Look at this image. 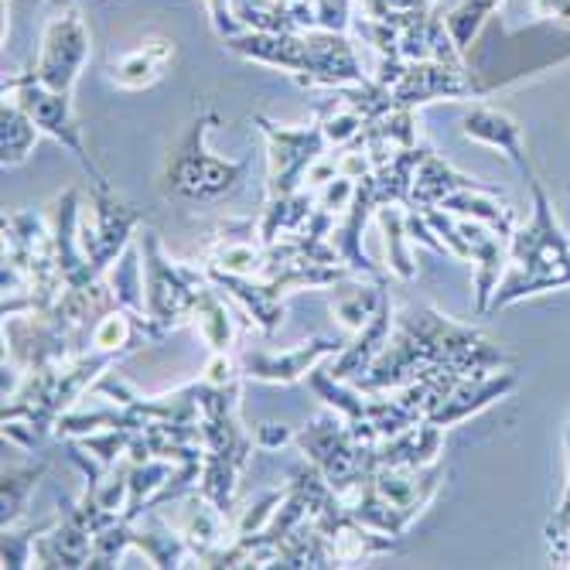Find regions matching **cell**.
I'll return each instance as SVG.
<instances>
[{"mask_svg": "<svg viewBox=\"0 0 570 570\" xmlns=\"http://www.w3.org/2000/svg\"><path fill=\"white\" fill-rule=\"evenodd\" d=\"M505 366H512V355H505L479 328L458 325L434 307H406L403 315H396V328L383 355L352 386L362 393H393L428 370L485 376Z\"/></svg>", "mask_w": 570, "mask_h": 570, "instance_id": "1", "label": "cell"}, {"mask_svg": "<svg viewBox=\"0 0 570 570\" xmlns=\"http://www.w3.org/2000/svg\"><path fill=\"white\" fill-rule=\"evenodd\" d=\"M530 191L533 219L527 226H515L509 239V274L495 287L489 311H502L543 291L570 287V236L560 229L540 178L530 181Z\"/></svg>", "mask_w": 570, "mask_h": 570, "instance_id": "2", "label": "cell"}, {"mask_svg": "<svg viewBox=\"0 0 570 570\" xmlns=\"http://www.w3.org/2000/svg\"><path fill=\"white\" fill-rule=\"evenodd\" d=\"M226 48L236 56L261 62V66H277L291 72L301 86H325V89H342V86H358L366 82L362 66L345 35L338 31H294V35H267V31H243L236 38H226Z\"/></svg>", "mask_w": 570, "mask_h": 570, "instance_id": "3", "label": "cell"}, {"mask_svg": "<svg viewBox=\"0 0 570 570\" xmlns=\"http://www.w3.org/2000/svg\"><path fill=\"white\" fill-rule=\"evenodd\" d=\"M140 256H144V291H147V318L165 335L178 325L195 322L202 301L216 291L205 271L178 264L161 249L158 233H140Z\"/></svg>", "mask_w": 570, "mask_h": 570, "instance_id": "4", "label": "cell"}, {"mask_svg": "<svg viewBox=\"0 0 570 570\" xmlns=\"http://www.w3.org/2000/svg\"><path fill=\"white\" fill-rule=\"evenodd\" d=\"M213 124H216V114L205 110L168 165V188L188 202H223L236 195L249 175V158L226 161L205 147V137H209Z\"/></svg>", "mask_w": 570, "mask_h": 570, "instance_id": "5", "label": "cell"}, {"mask_svg": "<svg viewBox=\"0 0 570 570\" xmlns=\"http://www.w3.org/2000/svg\"><path fill=\"white\" fill-rule=\"evenodd\" d=\"M294 444L311 464H318L338 495H352L376 472V448L355 441L342 413H322V417L297 431Z\"/></svg>", "mask_w": 570, "mask_h": 570, "instance_id": "6", "label": "cell"}, {"mask_svg": "<svg viewBox=\"0 0 570 570\" xmlns=\"http://www.w3.org/2000/svg\"><path fill=\"white\" fill-rule=\"evenodd\" d=\"M253 124L267 137V161H271L267 198H287L301 191L311 168H315L325 158V150L332 147L322 117L301 127L274 124L271 117H253Z\"/></svg>", "mask_w": 570, "mask_h": 570, "instance_id": "7", "label": "cell"}, {"mask_svg": "<svg viewBox=\"0 0 570 570\" xmlns=\"http://www.w3.org/2000/svg\"><path fill=\"white\" fill-rule=\"evenodd\" d=\"M4 96L18 99L21 107L31 114V120L38 124L41 134H48L51 140H59L69 154H76V161L89 171L92 185L96 188H110L107 175L99 171V165L92 161V154L86 150V140H82V127L76 120V110H72V92H59V89H48L35 69L24 72V76H11L4 79Z\"/></svg>", "mask_w": 570, "mask_h": 570, "instance_id": "8", "label": "cell"}, {"mask_svg": "<svg viewBox=\"0 0 570 570\" xmlns=\"http://www.w3.org/2000/svg\"><path fill=\"white\" fill-rule=\"evenodd\" d=\"M383 82L396 107L417 110L438 99H472L482 96L485 86L464 69V66H448V62H403V59H383V69L376 76Z\"/></svg>", "mask_w": 570, "mask_h": 570, "instance_id": "9", "label": "cell"}, {"mask_svg": "<svg viewBox=\"0 0 570 570\" xmlns=\"http://www.w3.org/2000/svg\"><path fill=\"white\" fill-rule=\"evenodd\" d=\"M144 216H147L144 209L120 202L110 188L92 191L89 216L79 219V243H82V249L89 256V267L99 281L107 277L114 271V264L127 253Z\"/></svg>", "mask_w": 570, "mask_h": 570, "instance_id": "10", "label": "cell"}, {"mask_svg": "<svg viewBox=\"0 0 570 570\" xmlns=\"http://www.w3.org/2000/svg\"><path fill=\"white\" fill-rule=\"evenodd\" d=\"M89 62V31L76 11H62L48 21L41 35V51L35 62V76L59 92H72L82 69Z\"/></svg>", "mask_w": 570, "mask_h": 570, "instance_id": "11", "label": "cell"}, {"mask_svg": "<svg viewBox=\"0 0 570 570\" xmlns=\"http://www.w3.org/2000/svg\"><path fill=\"white\" fill-rule=\"evenodd\" d=\"M342 345L335 338H307V342H297L294 348H284V352H271V348H246L239 355V366H243V376L246 380H256V383H281V386H291L297 380H307L311 370H318L325 358L338 355Z\"/></svg>", "mask_w": 570, "mask_h": 570, "instance_id": "12", "label": "cell"}, {"mask_svg": "<svg viewBox=\"0 0 570 570\" xmlns=\"http://www.w3.org/2000/svg\"><path fill=\"white\" fill-rule=\"evenodd\" d=\"M520 390V376L509 373V370H499V373H485V376H464L431 413L428 421L438 424V428H454L461 421L475 417V413L489 410L492 403L505 400L509 393Z\"/></svg>", "mask_w": 570, "mask_h": 570, "instance_id": "13", "label": "cell"}, {"mask_svg": "<svg viewBox=\"0 0 570 570\" xmlns=\"http://www.w3.org/2000/svg\"><path fill=\"white\" fill-rule=\"evenodd\" d=\"M79 219H82V195L79 188H66L51 205V233H56V253L66 287H86L99 277L89 267V256L79 243Z\"/></svg>", "mask_w": 570, "mask_h": 570, "instance_id": "14", "label": "cell"}, {"mask_svg": "<svg viewBox=\"0 0 570 570\" xmlns=\"http://www.w3.org/2000/svg\"><path fill=\"white\" fill-rule=\"evenodd\" d=\"M458 233L469 246V261L479 264L475 274V315H489V301L495 294V287L502 284V271L509 264V239L499 236L495 229H489L485 223L475 219H461L458 216Z\"/></svg>", "mask_w": 570, "mask_h": 570, "instance_id": "15", "label": "cell"}, {"mask_svg": "<svg viewBox=\"0 0 570 570\" xmlns=\"http://www.w3.org/2000/svg\"><path fill=\"white\" fill-rule=\"evenodd\" d=\"M461 134L475 140V144H485V147H495L505 154V161L527 178V185L537 178L533 175V165L527 158V147H523V127L515 124L509 114L502 110H492V107H472L469 114L461 117Z\"/></svg>", "mask_w": 570, "mask_h": 570, "instance_id": "16", "label": "cell"}, {"mask_svg": "<svg viewBox=\"0 0 570 570\" xmlns=\"http://www.w3.org/2000/svg\"><path fill=\"white\" fill-rule=\"evenodd\" d=\"M393 328H396V311H393V301L386 297L383 307L373 315V322L366 328H358L355 338L348 345H342V352L335 355V362L328 366V373L338 380V383H355L358 376H366L373 370V362L383 355V348L390 345L393 338Z\"/></svg>", "mask_w": 570, "mask_h": 570, "instance_id": "17", "label": "cell"}, {"mask_svg": "<svg viewBox=\"0 0 570 570\" xmlns=\"http://www.w3.org/2000/svg\"><path fill=\"white\" fill-rule=\"evenodd\" d=\"M134 547L144 550L150 567H198L191 543L165 520L161 509H147L134 520Z\"/></svg>", "mask_w": 570, "mask_h": 570, "instance_id": "18", "label": "cell"}, {"mask_svg": "<svg viewBox=\"0 0 570 570\" xmlns=\"http://www.w3.org/2000/svg\"><path fill=\"white\" fill-rule=\"evenodd\" d=\"M464 188L502 195V188H499V185L479 181V178H472V175H461V171H458V168H451L444 158H438L434 150H428V158L421 161L417 175H413V188H410L406 209H431V205H441L448 195L464 191Z\"/></svg>", "mask_w": 570, "mask_h": 570, "instance_id": "19", "label": "cell"}, {"mask_svg": "<svg viewBox=\"0 0 570 570\" xmlns=\"http://www.w3.org/2000/svg\"><path fill=\"white\" fill-rule=\"evenodd\" d=\"M444 428L421 421L393 438H383L376 444V469L380 464H406V469H428V464L441 461L444 451Z\"/></svg>", "mask_w": 570, "mask_h": 570, "instance_id": "20", "label": "cell"}, {"mask_svg": "<svg viewBox=\"0 0 570 570\" xmlns=\"http://www.w3.org/2000/svg\"><path fill=\"white\" fill-rule=\"evenodd\" d=\"M175 59V45L168 38H150L140 48L110 62V82L120 89H147L165 76V66Z\"/></svg>", "mask_w": 570, "mask_h": 570, "instance_id": "21", "label": "cell"}, {"mask_svg": "<svg viewBox=\"0 0 570 570\" xmlns=\"http://www.w3.org/2000/svg\"><path fill=\"white\" fill-rule=\"evenodd\" d=\"M38 137H41V130L31 120V114L18 99L4 96V102H0V165L4 168L24 165L31 158Z\"/></svg>", "mask_w": 570, "mask_h": 570, "instance_id": "22", "label": "cell"}, {"mask_svg": "<svg viewBox=\"0 0 570 570\" xmlns=\"http://www.w3.org/2000/svg\"><path fill=\"white\" fill-rule=\"evenodd\" d=\"M441 209L451 216H461V219L485 223L489 229H495L505 239H512V233H515V213L509 205H502V195H492V191H475V188L454 191L441 202Z\"/></svg>", "mask_w": 570, "mask_h": 570, "instance_id": "23", "label": "cell"}, {"mask_svg": "<svg viewBox=\"0 0 570 570\" xmlns=\"http://www.w3.org/2000/svg\"><path fill=\"white\" fill-rule=\"evenodd\" d=\"M318 205V191L315 188H301L287 198H267V209L261 216V239L264 243H274L287 233H297L304 229V223L311 219V213H315Z\"/></svg>", "mask_w": 570, "mask_h": 570, "instance_id": "24", "label": "cell"}, {"mask_svg": "<svg viewBox=\"0 0 570 570\" xmlns=\"http://www.w3.org/2000/svg\"><path fill=\"white\" fill-rule=\"evenodd\" d=\"M386 297H390V291L383 287V281L358 284V287H342L332 297V315L338 318L342 328H348L355 335L358 328H366L373 322V315L383 307Z\"/></svg>", "mask_w": 570, "mask_h": 570, "instance_id": "25", "label": "cell"}, {"mask_svg": "<svg viewBox=\"0 0 570 570\" xmlns=\"http://www.w3.org/2000/svg\"><path fill=\"white\" fill-rule=\"evenodd\" d=\"M48 472V464H24V469H11L4 472V482H0V527H18L21 515L28 509V495L38 489L41 475Z\"/></svg>", "mask_w": 570, "mask_h": 570, "instance_id": "26", "label": "cell"}, {"mask_svg": "<svg viewBox=\"0 0 570 570\" xmlns=\"http://www.w3.org/2000/svg\"><path fill=\"white\" fill-rule=\"evenodd\" d=\"M144 256H140V243L127 246V253L114 264V271L107 274L110 291L117 294L120 307L134 311V315H147V291H144Z\"/></svg>", "mask_w": 570, "mask_h": 570, "instance_id": "27", "label": "cell"}, {"mask_svg": "<svg viewBox=\"0 0 570 570\" xmlns=\"http://www.w3.org/2000/svg\"><path fill=\"white\" fill-rule=\"evenodd\" d=\"M198 328V335L205 338V345H209L213 352H233V338H236V325H233V315L226 301L219 297V287L202 301L198 315L191 322Z\"/></svg>", "mask_w": 570, "mask_h": 570, "instance_id": "28", "label": "cell"}, {"mask_svg": "<svg viewBox=\"0 0 570 570\" xmlns=\"http://www.w3.org/2000/svg\"><path fill=\"white\" fill-rule=\"evenodd\" d=\"M376 219L386 233V253H390V274H396L400 281H413L417 277V267H413L410 253H406V213L400 209V205H383V209H376Z\"/></svg>", "mask_w": 570, "mask_h": 570, "instance_id": "29", "label": "cell"}, {"mask_svg": "<svg viewBox=\"0 0 570 570\" xmlns=\"http://www.w3.org/2000/svg\"><path fill=\"white\" fill-rule=\"evenodd\" d=\"M502 4V0H454V4L444 11V24L454 38V45L461 51H469L475 35L482 31L485 18Z\"/></svg>", "mask_w": 570, "mask_h": 570, "instance_id": "30", "label": "cell"}, {"mask_svg": "<svg viewBox=\"0 0 570 570\" xmlns=\"http://www.w3.org/2000/svg\"><path fill=\"white\" fill-rule=\"evenodd\" d=\"M130 547H134V520L120 515V520H114L110 527H102V530L96 533L89 567H117Z\"/></svg>", "mask_w": 570, "mask_h": 570, "instance_id": "31", "label": "cell"}, {"mask_svg": "<svg viewBox=\"0 0 570 570\" xmlns=\"http://www.w3.org/2000/svg\"><path fill=\"white\" fill-rule=\"evenodd\" d=\"M355 4L362 8V18H376V21L403 28L413 14L431 11L438 0H355Z\"/></svg>", "mask_w": 570, "mask_h": 570, "instance_id": "32", "label": "cell"}, {"mask_svg": "<svg viewBox=\"0 0 570 570\" xmlns=\"http://www.w3.org/2000/svg\"><path fill=\"white\" fill-rule=\"evenodd\" d=\"M294 438H297V431H291L284 424H261L253 431V441L261 451H277L284 444H294Z\"/></svg>", "mask_w": 570, "mask_h": 570, "instance_id": "33", "label": "cell"}, {"mask_svg": "<svg viewBox=\"0 0 570 570\" xmlns=\"http://www.w3.org/2000/svg\"><path fill=\"white\" fill-rule=\"evenodd\" d=\"M533 14L547 21H570V0H533Z\"/></svg>", "mask_w": 570, "mask_h": 570, "instance_id": "34", "label": "cell"}, {"mask_svg": "<svg viewBox=\"0 0 570 570\" xmlns=\"http://www.w3.org/2000/svg\"><path fill=\"white\" fill-rule=\"evenodd\" d=\"M567 191H570V188H567Z\"/></svg>", "mask_w": 570, "mask_h": 570, "instance_id": "35", "label": "cell"}]
</instances>
